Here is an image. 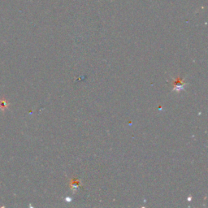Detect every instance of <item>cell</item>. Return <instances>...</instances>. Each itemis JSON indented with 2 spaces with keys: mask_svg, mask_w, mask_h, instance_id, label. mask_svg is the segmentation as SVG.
I'll use <instances>...</instances> for the list:
<instances>
[{
  "mask_svg": "<svg viewBox=\"0 0 208 208\" xmlns=\"http://www.w3.org/2000/svg\"><path fill=\"white\" fill-rule=\"evenodd\" d=\"M185 85V83L184 82L183 79L182 78H176V80L174 81V82L172 83V85L174 86V90H176L177 92H179V90H181V89H183V86Z\"/></svg>",
  "mask_w": 208,
  "mask_h": 208,
  "instance_id": "6da1fadb",
  "label": "cell"
}]
</instances>
